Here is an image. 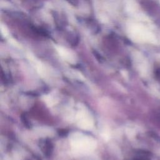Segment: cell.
Listing matches in <instances>:
<instances>
[{"label":"cell","mask_w":160,"mask_h":160,"mask_svg":"<svg viewBox=\"0 0 160 160\" xmlns=\"http://www.w3.org/2000/svg\"><path fill=\"white\" fill-rule=\"evenodd\" d=\"M44 101H46V104L49 106H52V104H54V99H52L50 96H45L44 97Z\"/></svg>","instance_id":"3957f363"},{"label":"cell","mask_w":160,"mask_h":160,"mask_svg":"<svg viewBox=\"0 0 160 160\" xmlns=\"http://www.w3.org/2000/svg\"><path fill=\"white\" fill-rule=\"evenodd\" d=\"M78 126L84 129H91L93 126L92 118L84 111H80L77 115Z\"/></svg>","instance_id":"7a4b0ae2"},{"label":"cell","mask_w":160,"mask_h":160,"mask_svg":"<svg viewBox=\"0 0 160 160\" xmlns=\"http://www.w3.org/2000/svg\"><path fill=\"white\" fill-rule=\"evenodd\" d=\"M155 76L160 81V68H157L155 70Z\"/></svg>","instance_id":"277c9868"},{"label":"cell","mask_w":160,"mask_h":160,"mask_svg":"<svg viewBox=\"0 0 160 160\" xmlns=\"http://www.w3.org/2000/svg\"><path fill=\"white\" fill-rule=\"evenodd\" d=\"M68 1H71V3H73V2H72V1H73V2H74V3H75V1H77V0H68Z\"/></svg>","instance_id":"5b68a950"},{"label":"cell","mask_w":160,"mask_h":160,"mask_svg":"<svg viewBox=\"0 0 160 160\" xmlns=\"http://www.w3.org/2000/svg\"><path fill=\"white\" fill-rule=\"evenodd\" d=\"M72 149L79 153H86L93 151L96 147V141L91 137L79 133L74 134L71 138Z\"/></svg>","instance_id":"6da1fadb"}]
</instances>
